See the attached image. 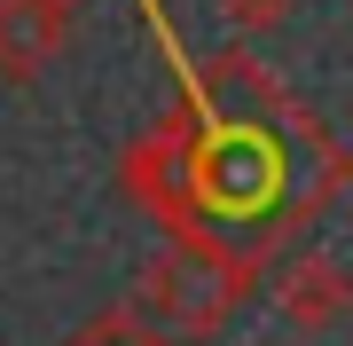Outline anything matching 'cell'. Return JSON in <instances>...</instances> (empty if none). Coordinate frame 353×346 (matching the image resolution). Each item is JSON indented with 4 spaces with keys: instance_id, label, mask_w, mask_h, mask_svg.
<instances>
[{
    "instance_id": "4",
    "label": "cell",
    "mask_w": 353,
    "mask_h": 346,
    "mask_svg": "<svg viewBox=\"0 0 353 346\" xmlns=\"http://www.w3.org/2000/svg\"><path fill=\"white\" fill-rule=\"evenodd\" d=\"M283 8H290V0H228V24H243V32H259V24H275Z\"/></svg>"
},
{
    "instance_id": "2",
    "label": "cell",
    "mask_w": 353,
    "mask_h": 346,
    "mask_svg": "<svg viewBox=\"0 0 353 346\" xmlns=\"http://www.w3.org/2000/svg\"><path fill=\"white\" fill-rule=\"evenodd\" d=\"M345 268L330 252H299L290 268L275 276V315L290 323V331H338V315H345Z\"/></svg>"
},
{
    "instance_id": "5",
    "label": "cell",
    "mask_w": 353,
    "mask_h": 346,
    "mask_svg": "<svg viewBox=\"0 0 353 346\" xmlns=\"http://www.w3.org/2000/svg\"><path fill=\"white\" fill-rule=\"evenodd\" d=\"M48 8H63V16H71V8H79V0H48Z\"/></svg>"
},
{
    "instance_id": "3",
    "label": "cell",
    "mask_w": 353,
    "mask_h": 346,
    "mask_svg": "<svg viewBox=\"0 0 353 346\" xmlns=\"http://www.w3.org/2000/svg\"><path fill=\"white\" fill-rule=\"evenodd\" d=\"M71 16L48 0H0V79H39L63 55Z\"/></svg>"
},
{
    "instance_id": "1",
    "label": "cell",
    "mask_w": 353,
    "mask_h": 346,
    "mask_svg": "<svg viewBox=\"0 0 353 346\" xmlns=\"http://www.w3.org/2000/svg\"><path fill=\"white\" fill-rule=\"evenodd\" d=\"M236 291H243V268L220 252V244H196V236H173L150 252L141 268V315L165 323L173 338H204L236 315Z\"/></svg>"
}]
</instances>
